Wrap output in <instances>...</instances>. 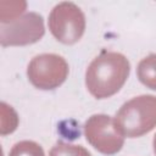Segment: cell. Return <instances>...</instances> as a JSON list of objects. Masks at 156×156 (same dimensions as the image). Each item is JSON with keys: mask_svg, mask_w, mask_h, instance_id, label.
<instances>
[{"mask_svg": "<svg viewBox=\"0 0 156 156\" xmlns=\"http://www.w3.org/2000/svg\"><path fill=\"white\" fill-rule=\"evenodd\" d=\"M129 72L130 65L123 54L102 51L87 68V89L96 99L110 98L123 87Z\"/></svg>", "mask_w": 156, "mask_h": 156, "instance_id": "cell-1", "label": "cell"}, {"mask_svg": "<svg viewBox=\"0 0 156 156\" xmlns=\"http://www.w3.org/2000/svg\"><path fill=\"white\" fill-rule=\"evenodd\" d=\"M115 124L126 138H138L156 127V96L139 95L124 102L115 116Z\"/></svg>", "mask_w": 156, "mask_h": 156, "instance_id": "cell-2", "label": "cell"}, {"mask_svg": "<svg viewBox=\"0 0 156 156\" xmlns=\"http://www.w3.org/2000/svg\"><path fill=\"white\" fill-rule=\"evenodd\" d=\"M49 29L62 44L77 43L85 30V16L73 2L63 1L57 4L49 15Z\"/></svg>", "mask_w": 156, "mask_h": 156, "instance_id": "cell-3", "label": "cell"}, {"mask_svg": "<svg viewBox=\"0 0 156 156\" xmlns=\"http://www.w3.org/2000/svg\"><path fill=\"white\" fill-rule=\"evenodd\" d=\"M68 71V63L62 56L56 54H40L30 60L27 76L35 88L52 90L67 79Z\"/></svg>", "mask_w": 156, "mask_h": 156, "instance_id": "cell-4", "label": "cell"}, {"mask_svg": "<svg viewBox=\"0 0 156 156\" xmlns=\"http://www.w3.org/2000/svg\"><path fill=\"white\" fill-rule=\"evenodd\" d=\"M84 134L88 143L105 155L117 154L124 144V136L117 129L115 119L104 113L93 115L87 119Z\"/></svg>", "mask_w": 156, "mask_h": 156, "instance_id": "cell-5", "label": "cell"}, {"mask_svg": "<svg viewBox=\"0 0 156 156\" xmlns=\"http://www.w3.org/2000/svg\"><path fill=\"white\" fill-rule=\"evenodd\" d=\"M44 33L43 16L37 12H27L9 23H1L0 43L2 46L29 45L39 41Z\"/></svg>", "mask_w": 156, "mask_h": 156, "instance_id": "cell-6", "label": "cell"}, {"mask_svg": "<svg viewBox=\"0 0 156 156\" xmlns=\"http://www.w3.org/2000/svg\"><path fill=\"white\" fill-rule=\"evenodd\" d=\"M139 80L147 88L156 90V54L144 57L136 68Z\"/></svg>", "mask_w": 156, "mask_h": 156, "instance_id": "cell-7", "label": "cell"}, {"mask_svg": "<svg viewBox=\"0 0 156 156\" xmlns=\"http://www.w3.org/2000/svg\"><path fill=\"white\" fill-rule=\"evenodd\" d=\"M49 156H91V155L82 145H73V144L58 141L51 147Z\"/></svg>", "mask_w": 156, "mask_h": 156, "instance_id": "cell-8", "label": "cell"}, {"mask_svg": "<svg viewBox=\"0 0 156 156\" xmlns=\"http://www.w3.org/2000/svg\"><path fill=\"white\" fill-rule=\"evenodd\" d=\"M17 124H18V116L16 111L6 102H1V127H0L1 135L12 133L17 128Z\"/></svg>", "mask_w": 156, "mask_h": 156, "instance_id": "cell-9", "label": "cell"}, {"mask_svg": "<svg viewBox=\"0 0 156 156\" xmlns=\"http://www.w3.org/2000/svg\"><path fill=\"white\" fill-rule=\"evenodd\" d=\"M9 156H45L43 147L32 140H22L16 143Z\"/></svg>", "mask_w": 156, "mask_h": 156, "instance_id": "cell-10", "label": "cell"}, {"mask_svg": "<svg viewBox=\"0 0 156 156\" xmlns=\"http://www.w3.org/2000/svg\"><path fill=\"white\" fill-rule=\"evenodd\" d=\"M10 10H1L0 13V21L1 23H9L16 18L20 17V15L22 12H24L27 4L24 1H7Z\"/></svg>", "mask_w": 156, "mask_h": 156, "instance_id": "cell-11", "label": "cell"}, {"mask_svg": "<svg viewBox=\"0 0 156 156\" xmlns=\"http://www.w3.org/2000/svg\"><path fill=\"white\" fill-rule=\"evenodd\" d=\"M154 151H155V155H156V134L154 136Z\"/></svg>", "mask_w": 156, "mask_h": 156, "instance_id": "cell-12", "label": "cell"}]
</instances>
